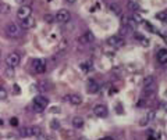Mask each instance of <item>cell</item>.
<instances>
[{"label":"cell","mask_w":167,"mask_h":140,"mask_svg":"<svg viewBox=\"0 0 167 140\" xmlns=\"http://www.w3.org/2000/svg\"><path fill=\"white\" fill-rule=\"evenodd\" d=\"M158 61L160 64H166L167 62V50L166 49H162L158 51Z\"/></svg>","instance_id":"cell-15"},{"label":"cell","mask_w":167,"mask_h":140,"mask_svg":"<svg viewBox=\"0 0 167 140\" xmlns=\"http://www.w3.org/2000/svg\"><path fill=\"white\" fill-rule=\"evenodd\" d=\"M38 87H39V90L41 92H47L49 89H50V83H49L47 81H41L38 85Z\"/></svg>","instance_id":"cell-19"},{"label":"cell","mask_w":167,"mask_h":140,"mask_svg":"<svg viewBox=\"0 0 167 140\" xmlns=\"http://www.w3.org/2000/svg\"><path fill=\"white\" fill-rule=\"evenodd\" d=\"M111 10H113L114 12H120V9H118V7H116V6H111Z\"/></svg>","instance_id":"cell-32"},{"label":"cell","mask_w":167,"mask_h":140,"mask_svg":"<svg viewBox=\"0 0 167 140\" xmlns=\"http://www.w3.org/2000/svg\"><path fill=\"white\" fill-rule=\"evenodd\" d=\"M154 115H156V112H154V111H149L146 115L142 117V119L139 121V125H141V126H146L149 122L154 119Z\"/></svg>","instance_id":"cell-13"},{"label":"cell","mask_w":167,"mask_h":140,"mask_svg":"<svg viewBox=\"0 0 167 140\" xmlns=\"http://www.w3.org/2000/svg\"><path fill=\"white\" fill-rule=\"evenodd\" d=\"M47 104H49V99L45 96H36L34 99V101H32V107H34L35 111H38V112L43 111L47 107Z\"/></svg>","instance_id":"cell-2"},{"label":"cell","mask_w":167,"mask_h":140,"mask_svg":"<svg viewBox=\"0 0 167 140\" xmlns=\"http://www.w3.org/2000/svg\"><path fill=\"white\" fill-rule=\"evenodd\" d=\"M16 3L17 4H22V3H24V0H16Z\"/></svg>","instance_id":"cell-34"},{"label":"cell","mask_w":167,"mask_h":140,"mask_svg":"<svg viewBox=\"0 0 167 140\" xmlns=\"http://www.w3.org/2000/svg\"><path fill=\"white\" fill-rule=\"evenodd\" d=\"M156 18L164 22V21H166V11H160V12H158V14H156Z\"/></svg>","instance_id":"cell-23"},{"label":"cell","mask_w":167,"mask_h":140,"mask_svg":"<svg viewBox=\"0 0 167 140\" xmlns=\"http://www.w3.org/2000/svg\"><path fill=\"white\" fill-rule=\"evenodd\" d=\"M66 100L71 104V106H79V104H82V97L79 96V94H77V93L68 94V96L66 97Z\"/></svg>","instance_id":"cell-11"},{"label":"cell","mask_w":167,"mask_h":140,"mask_svg":"<svg viewBox=\"0 0 167 140\" xmlns=\"http://www.w3.org/2000/svg\"><path fill=\"white\" fill-rule=\"evenodd\" d=\"M148 140H158V137L156 136H153V135H152V136H149V139Z\"/></svg>","instance_id":"cell-33"},{"label":"cell","mask_w":167,"mask_h":140,"mask_svg":"<svg viewBox=\"0 0 167 140\" xmlns=\"http://www.w3.org/2000/svg\"><path fill=\"white\" fill-rule=\"evenodd\" d=\"M127 7H128L131 11H134V12H136V10L139 9V6L135 3V2H128V4H127Z\"/></svg>","instance_id":"cell-22"},{"label":"cell","mask_w":167,"mask_h":140,"mask_svg":"<svg viewBox=\"0 0 167 140\" xmlns=\"http://www.w3.org/2000/svg\"><path fill=\"white\" fill-rule=\"evenodd\" d=\"M42 133V129L39 126H25L20 129V136L21 137H35Z\"/></svg>","instance_id":"cell-1"},{"label":"cell","mask_w":167,"mask_h":140,"mask_svg":"<svg viewBox=\"0 0 167 140\" xmlns=\"http://www.w3.org/2000/svg\"><path fill=\"white\" fill-rule=\"evenodd\" d=\"M32 67H34V71L36 72V74H43V72L46 71V60H43V58L34 60Z\"/></svg>","instance_id":"cell-7"},{"label":"cell","mask_w":167,"mask_h":140,"mask_svg":"<svg viewBox=\"0 0 167 140\" xmlns=\"http://www.w3.org/2000/svg\"><path fill=\"white\" fill-rule=\"evenodd\" d=\"M106 43L109 44V46L114 47V49H120V47H123L124 44H125V42H124V39L120 35H114V36H110L107 39Z\"/></svg>","instance_id":"cell-6"},{"label":"cell","mask_w":167,"mask_h":140,"mask_svg":"<svg viewBox=\"0 0 167 140\" xmlns=\"http://www.w3.org/2000/svg\"><path fill=\"white\" fill-rule=\"evenodd\" d=\"M0 56H2V50H0Z\"/></svg>","instance_id":"cell-37"},{"label":"cell","mask_w":167,"mask_h":140,"mask_svg":"<svg viewBox=\"0 0 167 140\" xmlns=\"http://www.w3.org/2000/svg\"><path fill=\"white\" fill-rule=\"evenodd\" d=\"M135 40H138L143 46H149V43H151L148 37H145V35H142V33H135Z\"/></svg>","instance_id":"cell-17"},{"label":"cell","mask_w":167,"mask_h":140,"mask_svg":"<svg viewBox=\"0 0 167 140\" xmlns=\"http://www.w3.org/2000/svg\"><path fill=\"white\" fill-rule=\"evenodd\" d=\"M153 85H156V83H154V78L152 75H149V76H146V78L143 79V89H145V87H149V86H153Z\"/></svg>","instance_id":"cell-18"},{"label":"cell","mask_w":167,"mask_h":140,"mask_svg":"<svg viewBox=\"0 0 167 140\" xmlns=\"http://www.w3.org/2000/svg\"><path fill=\"white\" fill-rule=\"evenodd\" d=\"M32 16V7L31 6H21L18 9V12H17V17H18L20 19H25L28 18V17Z\"/></svg>","instance_id":"cell-8"},{"label":"cell","mask_w":167,"mask_h":140,"mask_svg":"<svg viewBox=\"0 0 167 140\" xmlns=\"http://www.w3.org/2000/svg\"><path fill=\"white\" fill-rule=\"evenodd\" d=\"M78 40H79V43H82V44H88V43H92V42L95 40V36L91 31H86L84 35L79 36Z\"/></svg>","instance_id":"cell-12"},{"label":"cell","mask_w":167,"mask_h":140,"mask_svg":"<svg viewBox=\"0 0 167 140\" xmlns=\"http://www.w3.org/2000/svg\"><path fill=\"white\" fill-rule=\"evenodd\" d=\"M21 62V56L18 53H10L6 58V65L10 68H17Z\"/></svg>","instance_id":"cell-4"},{"label":"cell","mask_w":167,"mask_h":140,"mask_svg":"<svg viewBox=\"0 0 167 140\" xmlns=\"http://www.w3.org/2000/svg\"><path fill=\"white\" fill-rule=\"evenodd\" d=\"M145 24H146V28H148L151 32H154V31H156V29L153 28V25H152V24H148V22H145Z\"/></svg>","instance_id":"cell-30"},{"label":"cell","mask_w":167,"mask_h":140,"mask_svg":"<svg viewBox=\"0 0 167 140\" xmlns=\"http://www.w3.org/2000/svg\"><path fill=\"white\" fill-rule=\"evenodd\" d=\"M70 19H71V12L67 9H60L54 14V21L59 24H67Z\"/></svg>","instance_id":"cell-3"},{"label":"cell","mask_w":167,"mask_h":140,"mask_svg":"<svg viewBox=\"0 0 167 140\" xmlns=\"http://www.w3.org/2000/svg\"><path fill=\"white\" fill-rule=\"evenodd\" d=\"M13 69H14V68H10V67H7V76H10V78L13 76V75H14Z\"/></svg>","instance_id":"cell-27"},{"label":"cell","mask_w":167,"mask_h":140,"mask_svg":"<svg viewBox=\"0 0 167 140\" xmlns=\"http://www.w3.org/2000/svg\"><path fill=\"white\" fill-rule=\"evenodd\" d=\"M67 2H68V3H70V4H73V3H75L77 0H67Z\"/></svg>","instance_id":"cell-35"},{"label":"cell","mask_w":167,"mask_h":140,"mask_svg":"<svg viewBox=\"0 0 167 140\" xmlns=\"http://www.w3.org/2000/svg\"><path fill=\"white\" fill-rule=\"evenodd\" d=\"M6 35L11 39H17L18 36H21V28L17 24H9L6 26Z\"/></svg>","instance_id":"cell-5"},{"label":"cell","mask_w":167,"mask_h":140,"mask_svg":"<svg viewBox=\"0 0 167 140\" xmlns=\"http://www.w3.org/2000/svg\"><path fill=\"white\" fill-rule=\"evenodd\" d=\"M136 107H141V108L142 107H145V100H139L138 103H136Z\"/></svg>","instance_id":"cell-31"},{"label":"cell","mask_w":167,"mask_h":140,"mask_svg":"<svg viewBox=\"0 0 167 140\" xmlns=\"http://www.w3.org/2000/svg\"><path fill=\"white\" fill-rule=\"evenodd\" d=\"M10 124H11V126H18V119H17V118H11V119H10Z\"/></svg>","instance_id":"cell-26"},{"label":"cell","mask_w":167,"mask_h":140,"mask_svg":"<svg viewBox=\"0 0 167 140\" xmlns=\"http://www.w3.org/2000/svg\"><path fill=\"white\" fill-rule=\"evenodd\" d=\"M45 21L49 22V24L53 22L54 21V16H53V14H46V16H45Z\"/></svg>","instance_id":"cell-25"},{"label":"cell","mask_w":167,"mask_h":140,"mask_svg":"<svg viewBox=\"0 0 167 140\" xmlns=\"http://www.w3.org/2000/svg\"><path fill=\"white\" fill-rule=\"evenodd\" d=\"M21 26H22L24 29H31V28H34V26H35V19L32 18V16L28 17V18H25V19H22V21H21Z\"/></svg>","instance_id":"cell-14"},{"label":"cell","mask_w":167,"mask_h":140,"mask_svg":"<svg viewBox=\"0 0 167 140\" xmlns=\"http://www.w3.org/2000/svg\"><path fill=\"white\" fill-rule=\"evenodd\" d=\"M14 92H16V94H20L21 93V87L18 85H14Z\"/></svg>","instance_id":"cell-29"},{"label":"cell","mask_w":167,"mask_h":140,"mask_svg":"<svg viewBox=\"0 0 167 140\" xmlns=\"http://www.w3.org/2000/svg\"><path fill=\"white\" fill-rule=\"evenodd\" d=\"M99 89H100L99 82L95 81V79H89L88 83H86V90H88V93L95 94V93H98V92H99Z\"/></svg>","instance_id":"cell-9"},{"label":"cell","mask_w":167,"mask_h":140,"mask_svg":"<svg viewBox=\"0 0 167 140\" xmlns=\"http://www.w3.org/2000/svg\"><path fill=\"white\" fill-rule=\"evenodd\" d=\"M131 18L134 19V21L136 22V25H139V24H142V22H145L143 21V17L141 16V14H138V12H134L133 16H131Z\"/></svg>","instance_id":"cell-21"},{"label":"cell","mask_w":167,"mask_h":140,"mask_svg":"<svg viewBox=\"0 0 167 140\" xmlns=\"http://www.w3.org/2000/svg\"><path fill=\"white\" fill-rule=\"evenodd\" d=\"M93 114L96 117H99V118H104V117H107V114H109V110H107V107L103 106V104H98V106H95V108H93Z\"/></svg>","instance_id":"cell-10"},{"label":"cell","mask_w":167,"mask_h":140,"mask_svg":"<svg viewBox=\"0 0 167 140\" xmlns=\"http://www.w3.org/2000/svg\"><path fill=\"white\" fill-rule=\"evenodd\" d=\"M52 128H53V129H59V122H57L56 121V119H54V121H52Z\"/></svg>","instance_id":"cell-28"},{"label":"cell","mask_w":167,"mask_h":140,"mask_svg":"<svg viewBox=\"0 0 167 140\" xmlns=\"http://www.w3.org/2000/svg\"><path fill=\"white\" fill-rule=\"evenodd\" d=\"M79 68H81L84 72H89L92 69V61H89V60H88V61L82 62L81 65H79Z\"/></svg>","instance_id":"cell-20"},{"label":"cell","mask_w":167,"mask_h":140,"mask_svg":"<svg viewBox=\"0 0 167 140\" xmlns=\"http://www.w3.org/2000/svg\"><path fill=\"white\" fill-rule=\"evenodd\" d=\"M84 125H85L84 118H81V117H74L73 118V126L74 128L81 129V128H84Z\"/></svg>","instance_id":"cell-16"},{"label":"cell","mask_w":167,"mask_h":140,"mask_svg":"<svg viewBox=\"0 0 167 140\" xmlns=\"http://www.w3.org/2000/svg\"><path fill=\"white\" fill-rule=\"evenodd\" d=\"M7 97V90L4 87H0V100H4Z\"/></svg>","instance_id":"cell-24"},{"label":"cell","mask_w":167,"mask_h":140,"mask_svg":"<svg viewBox=\"0 0 167 140\" xmlns=\"http://www.w3.org/2000/svg\"><path fill=\"white\" fill-rule=\"evenodd\" d=\"M103 140H113L111 137H106V139H103Z\"/></svg>","instance_id":"cell-36"}]
</instances>
